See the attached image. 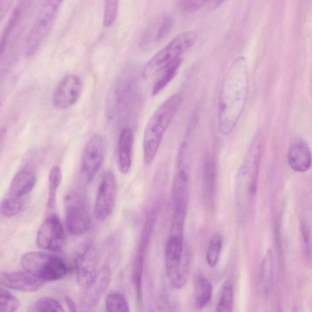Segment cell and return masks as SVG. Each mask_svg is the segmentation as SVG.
<instances>
[{"mask_svg": "<svg viewBox=\"0 0 312 312\" xmlns=\"http://www.w3.org/2000/svg\"><path fill=\"white\" fill-rule=\"evenodd\" d=\"M260 161L259 145L250 148L239 173L236 181V199L241 211L248 209L257 192Z\"/></svg>", "mask_w": 312, "mask_h": 312, "instance_id": "obj_3", "label": "cell"}, {"mask_svg": "<svg viewBox=\"0 0 312 312\" xmlns=\"http://www.w3.org/2000/svg\"><path fill=\"white\" fill-rule=\"evenodd\" d=\"M107 312H130L125 296L119 293L109 294L106 299Z\"/></svg>", "mask_w": 312, "mask_h": 312, "instance_id": "obj_30", "label": "cell"}, {"mask_svg": "<svg viewBox=\"0 0 312 312\" xmlns=\"http://www.w3.org/2000/svg\"><path fill=\"white\" fill-rule=\"evenodd\" d=\"M26 2L20 1L19 4L15 7L13 12L9 18L4 31L2 32L1 40V58H2L5 52L9 45L10 39L12 37L14 30L19 25L20 20L22 19L23 12L25 9V5Z\"/></svg>", "mask_w": 312, "mask_h": 312, "instance_id": "obj_21", "label": "cell"}, {"mask_svg": "<svg viewBox=\"0 0 312 312\" xmlns=\"http://www.w3.org/2000/svg\"><path fill=\"white\" fill-rule=\"evenodd\" d=\"M11 1H0V14H1V19L3 18L6 12L8 11L9 7L12 4Z\"/></svg>", "mask_w": 312, "mask_h": 312, "instance_id": "obj_36", "label": "cell"}, {"mask_svg": "<svg viewBox=\"0 0 312 312\" xmlns=\"http://www.w3.org/2000/svg\"><path fill=\"white\" fill-rule=\"evenodd\" d=\"M198 37V32L188 31L174 38L146 64L143 71V77L150 78L162 71L166 66L180 58L182 54L192 47Z\"/></svg>", "mask_w": 312, "mask_h": 312, "instance_id": "obj_6", "label": "cell"}, {"mask_svg": "<svg viewBox=\"0 0 312 312\" xmlns=\"http://www.w3.org/2000/svg\"><path fill=\"white\" fill-rule=\"evenodd\" d=\"M223 245V239L219 232H215L210 241L206 252L207 263L211 268H214L218 262Z\"/></svg>", "mask_w": 312, "mask_h": 312, "instance_id": "obj_27", "label": "cell"}, {"mask_svg": "<svg viewBox=\"0 0 312 312\" xmlns=\"http://www.w3.org/2000/svg\"><path fill=\"white\" fill-rule=\"evenodd\" d=\"M212 291L211 283L208 279L203 275L198 276L194 291V302L198 310H201L208 305L211 300Z\"/></svg>", "mask_w": 312, "mask_h": 312, "instance_id": "obj_22", "label": "cell"}, {"mask_svg": "<svg viewBox=\"0 0 312 312\" xmlns=\"http://www.w3.org/2000/svg\"><path fill=\"white\" fill-rule=\"evenodd\" d=\"M62 173L59 166H54L51 169L48 177V196L47 209L53 211L56 206V198L59 187L62 182Z\"/></svg>", "mask_w": 312, "mask_h": 312, "instance_id": "obj_24", "label": "cell"}, {"mask_svg": "<svg viewBox=\"0 0 312 312\" xmlns=\"http://www.w3.org/2000/svg\"><path fill=\"white\" fill-rule=\"evenodd\" d=\"M133 76L129 71H124L112 88L107 103V117L110 120L121 114L126 108L132 95Z\"/></svg>", "mask_w": 312, "mask_h": 312, "instance_id": "obj_13", "label": "cell"}, {"mask_svg": "<svg viewBox=\"0 0 312 312\" xmlns=\"http://www.w3.org/2000/svg\"><path fill=\"white\" fill-rule=\"evenodd\" d=\"M62 1H44L41 4L25 46V55L31 57L42 47L53 29Z\"/></svg>", "mask_w": 312, "mask_h": 312, "instance_id": "obj_5", "label": "cell"}, {"mask_svg": "<svg viewBox=\"0 0 312 312\" xmlns=\"http://www.w3.org/2000/svg\"><path fill=\"white\" fill-rule=\"evenodd\" d=\"M61 308L62 306L56 299L48 297L39 299L34 305L36 312H56Z\"/></svg>", "mask_w": 312, "mask_h": 312, "instance_id": "obj_33", "label": "cell"}, {"mask_svg": "<svg viewBox=\"0 0 312 312\" xmlns=\"http://www.w3.org/2000/svg\"><path fill=\"white\" fill-rule=\"evenodd\" d=\"M301 232L302 237L305 247L306 254L310 256L312 254V247L311 244V229L308 224L305 222H303L301 226Z\"/></svg>", "mask_w": 312, "mask_h": 312, "instance_id": "obj_35", "label": "cell"}, {"mask_svg": "<svg viewBox=\"0 0 312 312\" xmlns=\"http://www.w3.org/2000/svg\"><path fill=\"white\" fill-rule=\"evenodd\" d=\"M260 279L266 297L270 295L274 283V264L272 250H268L260 267Z\"/></svg>", "mask_w": 312, "mask_h": 312, "instance_id": "obj_23", "label": "cell"}, {"mask_svg": "<svg viewBox=\"0 0 312 312\" xmlns=\"http://www.w3.org/2000/svg\"><path fill=\"white\" fill-rule=\"evenodd\" d=\"M181 96L176 94L158 107L148 121L143 135V160L150 164L155 159L166 130L177 113Z\"/></svg>", "mask_w": 312, "mask_h": 312, "instance_id": "obj_2", "label": "cell"}, {"mask_svg": "<svg viewBox=\"0 0 312 312\" xmlns=\"http://www.w3.org/2000/svg\"><path fill=\"white\" fill-rule=\"evenodd\" d=\"M185 220L173 218L165 250L166 272L170 279L183 262L184 231Z\"/></svg>", "mask_w": 312, "mask_h": 312, "instance_id": "obj_9", "label": "cell"}, {"mask_svg": "<svg viewBox=\"0 0 312 312\" xmlns=\"http://www.w3.org/2000/svg\"><path fill=\"white\" fill-rule=\"evenodd\" d=\"M24 206V199L7 196L2 199L0 206L1 216L5 218H11L16 216Z\"/></svg>", "mask_w": 312, "mask_h": 312, "instance_id": "obj_28", "label": "cell"}, {"mask_svg": "<svg viewBox=\"0 0 312 312\" xmlns=\"http://www.w3.org/2000/svg\"><path fill=\"white\" fill-rule=\"evenodd\" d=\"M22 267L40 281L54 282L65 277L67 266L58 255L45 252H30L23 255Z\"/></svg>", "mask_w": 312, "mask_h": 312, "instance_id": "obj_4", "label": "cell"}, {"mask_svg": "<svg viewBox=\"0 0 312 312\" xmlns=\"http://www.w3.org/2000/svg\"><path fill=\"white\" fill-rule=\"evenodd\" d=\"M83 91V83L78 76L70 74L63 77L56 86L53 103L56 108H70L78 101Z\"/></svg>", "mask_w": 312, "mask_h": 312, "instance_id": "obj_14", "label": "cell"}, {"mask_svg": "<svg viewBox=\"0 0 312 312\" xmlns=\"http://www.w3.org/2000/svg\"><path fill=\"white\" fill-rule=\"evenodd\" d=\"M117 183L114 174L106 172L102 177L94 202V214L99 221L108 218L116 206Z\"/></svg>", "mask_w": 312, "mask_h": 312, "instance_id": "obj_10", "label": "cell"}, {"mask_svg": "<svg viewBox=\"0 0 312 312\" xmlns=\"http://www.w3.org/2000/svg\"><path fill=\"white\" fill-rule=\"evenodd\" d=\"M134 144V133L129 127L122 130L117 146V165L120 173L126 175L132 166V153Z\"/></svg>", "mask_w": 312, "mask_h": 312, "instance_id": "obj_17", "label": "cell"}, {"mask_svg": "<svg viewBox=\"0 0 312 312\" xmlns=\"http://www.w3.org/2000/svg\"><path fill=\"white\" fill-rule=\"evenodd\" d=\"M66 229L71 234H85L91 226V217L86 199L78 192H71L65 198Z\"/></svg>", "mask_w": 312, "mask_h": 312, "instance_id": "obj_7", "label": "cell"}, {"mask_svg": "<svg viewBox=\"0 0 312 312\" xmlns=\"http://www.w3.org/2000/svg\"><path fill=\"white\" fill-rule=\"evenodd\" d=\"M118 1H106L104 2L103 25L105 28L113 26L119 11Z\"/></svg>", "mask_w": 312, "mask_h": 312, "instance_id": "obj_32", "label": "cell"}, {"mask_svg": "<svg viewBox=\"0 0 312 312\" xmlns=\"http://www.w3.org/2000/svg\"></svg>", "mask_w": 312, "mask_h": 312, "instance_id": "obj_41", "label": "cell"}, {"mask_svg": "<svg viewBox=\"0 0 312 312\" xmlns=\"http://www.w3.org/2000/svg\"><path fill=\"white\" fill-rule=\"evenodd\" d=\"M75 265L78 284L88 291L95 282L99 272L98 254L93 245L89 243L79 248Z\"/></svg>", "mask_w": 312, "mask_h": 312, "instance_id": "obj_8", "label": "cell"}, {"mask_svg": "<svg viewBox=\"0 0 312 312\" xmlns=\"http://www.w3.org/2000/svg\"><path fill=\"white\" fill-rule=\"evenodd\" d=\"M172 312H179V311H178L177 309H174Z\"/></svg>", "mask_w": 312, "mask_h": 312, "instance_id": "obj_40", "label": "cell"}, {"mask_svg": "<svg viewBox=\"0 0 312 312\" xmlns=\"http://www.w3.org/2000/svg\"><path fill=\"white\" fill-rule=\"evenodd\" d=\"M234 303V290L232 283L227 281L222 286L217 304L216 312H231Z\"/></svg>", "mask_w": 312, "mask_h": 312, "instance_id": "obj_29", "label": "cell"}, {"mask_svg": "<svg viewBox=\"0 0 312 312\" xmlns=\"http://www.w3.org/2000/svg\"><path fill=\"white\" fill-rule=\"evenodd\" d=\"M181 62H182V60L180 58L178 59L177 60L173 61V62L170 63L169 65L163 69L162 75L158 79V80L156 81L155 86H153L152 90L153 95H156V94L159 93L173 80V79L175 77L176 74L178 73Z\"/></svg>", "mask_w": 312, "mask_h": 312, "instance_id": "obj_25", "label": "cell"}, {"mask_svg": "<svg viewBox=\"0 0 312 312\" xmlns=\"http://www.w3.org/2000/svg\"><path fill=\"white\" fill-rule=\"evenodd\" d=\"M111 273L109 268L107 266H104L99 271L95 282L92 287L88 291V303L91 305L98 303L101 296L103 295L106 291L111 281Z\"/></svg>", "mask_w": 312, "mask_h": 312, "instance_id": "obj_20", "label": "cell"}, {"mask_svg": "<svg viewBox=\"0 0 312 312\" xmlns=\"http://www.w3.org/2000/svg\"><path fill=\"white\" fill-rule=\"evenodd\" d=\"M36 244L41 249L52 252H60L65 247V232L56 215H50L41 224L37 234Z\"/></svg>", "mask_w": 312, "mask_h": 312, "instance_id": "obj_12", "label": "cell"}, {"mask_svg": "<svg viewBox=\"0 0 312 312\" xmlns=\"http://www.w3.org/2000/svg\"><path fill=\"white\" fill-rule=\"evenodd\" d=\"M106 151L107 140L103 135H94L87 143L82 156L81 170L88 181L94 179L100 170Z\"/></svg>", "mask_w": 312, "mask_h": 312, "instance_id": "obj_11", "label": "cell"}, {"mask_svg": "<svg viewBox=\"0 0 312 312\" xmlns=\"http://www.w3.org/2000/svg\"><path fill=\"white\" fill-rule=\"evenodd\" d=\"M65 312L64 311V309H63V308H61V309H60V310H58L57 312Z\"/></svg>", "mask_w": 312, "mask_h": 312, "instance_id": "obj_38", "label": "cell"}, {"mask_svg": "<svg viewBox=\"0 0 312 312\" xmlns=\"http://www.w3.org/2000/svg\"><path fill=\"white\" fill-rule=\"evenodd\" d=\"M288 162L291 169L298 173H304L310 169L312 156L310 148L305 140H294L288 152Z\"/></svg>", "mask_w": 312, "mask_h": 312, "instance_id": "obj_16", "label": "cell"}, {"mask_svg": "<svg viewBox=\"0 0 312 312\" xmlns=\"http://www.w3.org/2000/svg\"><path fill=\"white\" fill-rule=\"evenodd\" d=\"M283 312L282 309H281L280 306H279V308L278 309V312Z\"/></svg>", "mask_w": 312, "mask_h": 312, "instance_id": "obj_39", "label": "cell"}, {"mask_svg": "<svg viewBox=\"0 0 312 312\" xmlns=\"http://www.w3.org/2000/svg\"><path fill=\"white\" fill-rule=\"evenodd\" d=\"M66 306H67L69 311L70 312H77V307H76L75 302L70 297L66 296L65 299Z\"/></svg>", "mask_w": 312, "mask_h": 312, "instance_id": "obj_37", "label": "cell"}, {"mask_svg": "<svg viewBox=\"0 0 312 312\" xmlns=\"http://www.w3.org/2000/svg\"><path fill=\"white\" fill-rule=\"evenodd\" d=\"M36 177L34 173L28 170H22L15 175L9 188V196L23 198L34 188Z\"/></svg>", "mask_w": 312, "mask_h": 312, "instance_id": "obj_19", "label": "cell"}, {"mask_svg": "<svg viewBox=\"0 0 312 312\" xmlns=\"http://www.w3.org/2000/svg\"><path fill=\"white\" fill-rule=\"evenodd\" d=\"M244 63L242 59L235 61L222 82L218 101V128L224 135L233 131L244 108L247 93Z\"/></svg>", "mask_w": 312, "mask_h": 312, "instance_id": "obj_1", "label": "cell"}, {"mask_svg": "<svg viewBox=\"0 0 312 312\" xmlns=\"http://www.w3.org/2000/svg\"><path fill=\"white\" fill-rule=\"evenodd\" d=\"M208 2V1H203V0H186V1H179L177 3L178 6L182 11L191 12L207 6Z\"/></svg>", "mask_w": 312, "mask_h": 312, "instance_id": "obj_34", "label": "cell"}, {"mask_svg": "<svg viewBox=\"0 0 312 312\" xmlns=\"http://www.w3.org/2000/svg\"><path fill=\"white\" fill-rule=\"evenodd\" d=\"M173 25L172 17L168 15L158 17L148 27L143 35L141 45L143 48H151L157 45L170 32Z\"/></svg>", "mask_w": 312, "mask_h": 312, "instance_id": "obj_18", "label": "cell"}, {"mask_svg": "<svg viewBox=\"0 0 312 312\" xmlns=\"http://www.w3.org/2000/svg\"><path fill=\"white\" fill-rule=\"evenodd\" d=\"M0 283L4 287L12 290L22 292H33L39 290L44 282L25 271L1 272L0 274Z\"/></svg>", "mask_w": 312, "mask_h": 312, "instance_id": "obj_15", "label": "cell"}, {"mask_svg": "<svg viewBox=\"0 0 312 312\" xmlns=\"http://www.w3.org/2000/svg\"><path fill=\"white\" fill-rule=\"evenodd\" d=\"M204 195L208 203H212L216 190V168L212 160L206 161L204 167Z\"/></svg>", "mask_w": 312, "mask_h": 312, "instance_id": "obj_26", "label": "cell"}, {"mask_svg": "<svg viewBox=\"0 0 312 312\" xmlns=\"http://www.w3.org/2000/svg\"><path fill=\"white\" fill-rule=\"evenodd\" d=\"M0 301L1 312H16L19 308V299L6 288L0 290Z\"/></svg>", "mask_w": 312, "mask_h": 312, "instance_id": "obj_31", "label": "cell"}]
</instances>
